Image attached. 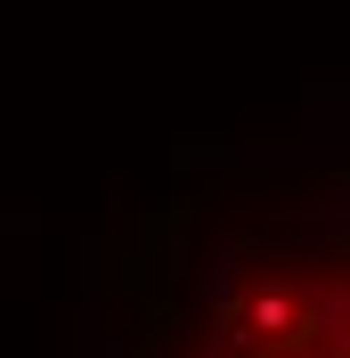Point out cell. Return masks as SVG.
Segmentation results:
<instances>
[{
    "instance_id": "obj_1",
    "label": "cell",
    "mask_w": 350,
    "mask_h": 358,
    "mask_svg": "<svg viewBox=\"0 0 350 358\" xmlns=\"http://www.w3.org/2000/svg\"><path fill=\"white\" fill-rule=\"evenodd\" d=\"M228 358H350V245L285 261V277L237 317Z\"/></svg>"
}]
</instances>
